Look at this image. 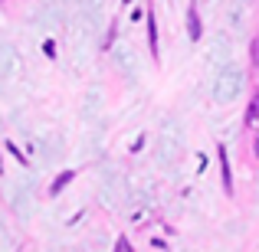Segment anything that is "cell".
Listing matches in <instances>:
<instances>
[{
    "label": "cell",
    "instance_id": "1",
    "mask_svg": "<svg viewBox=\"0 0 259 252\" xmlns=\"http://www.w3.org/2000/svg\"><path fill=\"white\" fill-rule=\"evenodd\" d=\"M220 164H223V187H233V177H230V161H227V147H220Z\"/></svg>",
    "mask_w": 259,
    "mask_h": 252
},
{
    "label": "cell",
    "instance_id": "2",
    "mask_svg": "<svg viewBox=\"0 0 259 252\" xmlns=\"http://www.w3.org/2000/svg\"><path fill=\"white\" fill-rule=\"evenodd\" d=\"M148 43H151V53L158 56V26H154V13H151V20H148Z\"/></svg>",
    "mask_w": 259,
    "mask_h": 252
},
{
    "label": "cell",
    "instance_id": "3",
    "mask_svg": "<svg viewBox=\"0 0 259 252\" xmlns=\"http://www.w3.org/2000/svg\"><path fill=\"white\" fill-rule=\"evenodd\" d=\"M246 121H249V125H256V121H259V92L253 95V102H249V112H246Z\"/></svg>",
    "mask_w": 259,
    "mask_h": 252
},
{
    "label": "cell",
    "instance_id": "4",
    "mask_svg": "<svg viewBox=\"0 0 259 252\" xmlns=\"http://www.w3.org/2000/svg\"><path fill=\"white\" fill-rule=\"evenodd\" d=\"M190 39H200V20H197V10H190Z\"/></svg>",
    "mask_w": 259,
    "mask_h": 252
},
{
    "label": "cell",
    "instance_id": "5",
    "mask_svg": "<svg viewBox=\"0 0 259 252\" xmlns=\"http://www.w3.org/2000/svg\"><path fill=\"white\" fill-rule=\"evenodd\" d=\"M69 180H72V170H66V174L59 177L56 183H53V193H59V190H63V187H66V183H69Z\"/></svg>",
    "mask_w": 259,
    "mask_h": 252
},
{
    "label": "cell",
    "instance_id": "6",
    "mask_svg": "<svg viewBox=\"0 0 259 252\" xmlns=\"http://www.w3.org/2000/svg\"><path fill=\"white\" fill-rule=\"evenodd\" d=\"M115 252H132V246H128V239H118V246H115Z\"/></svg>",
    "mask_w": 259,
    "mask_h": 252
},
{
    "label": "cell",
    "instance_id": "7",
    "mask_svg": "<svg viewBox=\"0 0 259 252\" xmlns=\"http://www.w3.org/2000/svg\"><path fill=\"white\" fill-rule=\"evenodd\" d=\"M253 63H256V66H259V43H256V46H253Z\"/></svg>",
    "mask_w": 259,
    "mask_h": 252
},
{
    "label": "cell",
    "instance_id": "8",
    "mask_svg": "<svg viewBox=\"0 0 259 252\" xmlns=\"http://www.w3.org/2000/svg\"><path fill=\"white\" fill-rule=\"evenodd\" d=\"M253 151H256V158H259V134H256V144H253Z\"/></svg>",
    "mask_w": 259,
    "mask_h": 252
}]
</instances>
